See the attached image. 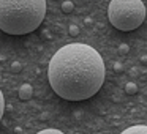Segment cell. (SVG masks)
<instances>
[{"mask_svg":"<svg viewBox=\"0 0 147 134\" xmlns=\"http://www.w3.org/2000/svg\"><path fill=\"white\" fill-rule=\"evenodd\" d=\"M105 62L89 44L73 43L51 58L48 79L52 90L68 101H84L96 95L105 82Z\"/></svg>","mask_w":147,"mask_h":134,"instance_id":"obj_1","label":"cell"},{"mask_svg":"<svg viewBox=\"0 0 147 134\" xmlns=\"http://www.w3.org/2000/svg\"><path fill=\"white\" fill-rule=\"evenodd\" d=\"M46 0H0V30L8 35H27L41 25Z\"/></svg>","mask_w":147,"mask_h":134,"instance_id":"obj_2","label":"cell"},{"mask_svg":"<svg viewBox=\"0 0 147 134\" xmlns=\"http://www.w3.org/2000/svg\"><path fill=\"white\" fill-rule=\"evenodd\" d=\"M108 19L120 32H131L144 22L146 7L142 0H111Z\"/></svg>","mask_w":147,"mask_h":134,"instance_id":"obj_3","label":"cell"},{"mask_svg":"<svg viewBox=\"0 0 147 134\" xmlns=\"http://www.w3.org/2000/svg\"><path fill=\"white\" fill-rule=\"evenodd\" d=\"M32 95H33L32 85H29V84H24V85H21V88H19V99L27 101V99L32 98Z\"/></svg>","mask_w":147,"mask_h":134,"instance_id":"obj_4","label":"cell"},{"mask_svg":"<svg viewBox=\"0 0 147 134\" xmlns=\"http://www.w3.org/2000/svg\"><path fill=\"white\" fill-rule=\"evenodd\" d=\"M120 134H147V125H134L122 131Z\"/></svg>","mask_w":147,"mask_h":134,"instance_id":"obj_5","label":"cell"},{"mask_svg":"<svg viewBox=\"0 0 147 134\" xmlns=\"http://www.w3.org/2000/svg\"><path fill=\"white\" fill-rule=\"evenodd\" d=\"M136 92H138V85H136V84L128 82L127 85H125V93H127V95L133 96V95H136Z\"/></svg>","mask_w":147,"mask_h":134,"instance_id":"obj_6","label":"cell"},{"mask_svg":"<svg viewBox=\"0 0 147 134\" xmlns=\"http://www.w3.org/2000/svg\"><path fill=\"white\" fill-rule=\"evenodd\" d=\"M73 10H74L73 2H70V0H65L63 3H62V11H63V13H71Z\"/></svg>","mask_w":147,"mask_h":134,"instance_id":"obj_7","label":"cell"},{"mask_svg":"<svg viewBox=\"0 0 147 134\" xmlns=\"http://www.w3.org/2000/svg\"><path fill=\"white\" fill-rule=\"evenodd\" d=\"M3 112H5V98H3V93L0 92V120L3 117Z\"/></svg>","mask_w":147,"mask_h":134,"instance_id":"obj_8","label":"cell"},{"mask_svg":"<svg viewBox=\"0 0 147 134\" xmlns=\"http://www.w3.org/2000/svg\"><path fill=\"white\" fill-rule=\"evenodd\" d=\"M36 134H63L60 129H43V131H40V133H36Z\"/></svg>","mask_w":147,"mask_h":134,"instance_id":"obj_9","label":"cell"},{"mask_svg":"<svg viewBox=\"0 0 147 134\" xmlns=\"http://www.w3.org/2000/svg\"><path fill=\"white\" fill-rule=\"evenodd\" d=\"M21 70H22V65H21L19 62H13V65H11V71H13V73H21Z\"/></svg>","mask_w":147,"mask_h":134,"instance_id":"obj_10","label":"cell"},{"mask_svg":"<svg viewBox=\"0 0 147 134\" xmlns=\"http://www.w3.org/2000/svg\"><path fill=\"white\" fill-rule=\"evenodd\" d=\"M70 35H71V36H78V35H79V27L70 25Z\"/></svg>","mask_w":147,"mask_h":134,"instance_id":"obj_11","label":"cell"},{"mask_svg":"<svg viewBox=\"0 0 147 134\" xmlns=\"http://www.w3.org/2000/svg\"><path fill=\"white\" fill-rule=\"evenodd\" d=\"M128 51H130V48H128L127 44H120V46H119V52H120V54H127Z\"/></svg>","mask_w":147,"mask_h":134,"instance_id":"obj_12","label":"cell"}]
</instances>
